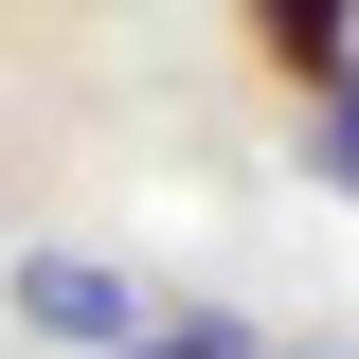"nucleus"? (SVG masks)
Here are the masks:
<instances>
[{
    "instance_id": "nucleus-4",
    "label": "nucleus",
    "mask_w": 359,
    "mask_h": 359,
    "mask_svg": "<svg viewBox=\"0 0 359 359\" xmlns=\"http://www.w3.org/2000/svg\"><path fill=\"white\" fill-rule=\"evenodd\" d=\"M306 180L359 216V90H323V108H306Z\"/></svg>"
},
{
    "instance_id": "nucleus-5",
    "label": "nucleus",
    "mask_w": 359,
    "mask_h": 359,
    "mask_svg": "<svg viewBox=\"0 0 359 359\" xmlns=\"http://www.w3.org/2000/svg\"><path fill=\"white\" fill-rule=\"evenodd\" d=\"M252 359H323V341H252Z\"/></svg>"
},
{
    "instance_id": "nucleus-2",
    "label": "nucleus",
    "mask_w": 359,
    "mask_h": 359,
    "mask_svg": "<svg viewBox=\"0 0 359 359\" xmlns=\"http://www.w3.org/2000/svg\"><path fill=\"white\" fill-rule=\"evenodd\" d=\"M233 36H252V72L269 90H359V0H233Z\"/></svg>"
},
{
    "instance_id": "nucleus-1",
    "label": "nucleus",
    "mask_w": 359,
    "mask_h": 359,
    "mask_svg": "<svg viewBox=\"0 0 359 359\" xmlns=\"http://www.w3.org/2000/svg\"><path fill=\"white\" fill-rule=\"evenodd\" d=\"M0 323L54 341V359H108V341L144 323V287H126L108 252H18V269H0Z\"/></svg>"
},
{
    "instance_id": "nucleus-3",
    "label": "nucleus",
    "mask_w": 359,
    "mask_h": 359,
    "mask_svg": "<svg viewBox=\"0 0 359 359\" xmlns=\"http://www.w3.org/2000/svg\"><path fill=\"white\" fill-rule=\"evenodd\" d=\"M252 341H269V323H233V306H144L108 359H252Z\"/></svg>"
}]
</instances>
